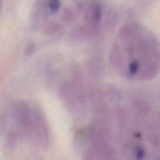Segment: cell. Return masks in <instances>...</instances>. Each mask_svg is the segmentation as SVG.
<instances>
[{"instance_id":"cell-5","label":"cell","mask_w":160,"mask_h":160,"mask_svg":"<svg viewBox=\"0 0 160 160\" xmlns=\"http://www.w3.org/2000/svg\"><path fill=\"white\" fill-rule=\"evenodd\" d=\"M35 49H36V46L34 44L32 43L29 44L24 49V55L27 56L31 55V54L33 53Z\"/></svg>"},{"instance_id":"cell-2","label":"cell","mask_w":160,"mask_h":160,"mask_svg":"<svg viewBox=\"0 0 160 160\" xmlns=\"http://www.w3.org/2000/svg\"><path fill=\"white\" fill-rule=\"evenodd\" d=\"M139 63L136 61H132L129 65V72L131 74L134 75L138 72L139 70Z\"/></svg>"},{"instance_id":"cell-1","label":"cell","mask_w":160,"mask_h":160,"mask_svg":"<svg viewBox=\"0 0 160 160\" xmlns=\"http://www.w3.org/2000/svg\"><path fill=\"white\" fill-rule=\"evenodd\" d=\"M60 7L59 0H49V8L51 12H56Z\"/></svg>"},{"instance_id":"cell-4","label":"cell","mask_w":160,"mask_h":160,"mask_svg":"<svg viewBox=\"0 0 160 160\" xmlns=\"http://www.w3.org/2000/svg\"><path fill=\"white\" fill-rule=\"evenodd\" d=\"M101 7L99 5L96 6L93 10V18L96 21H98L101 18Z\"/></svg>"},{"instance_id":"cell-3","label":"cell","mask_w":160,"mask_h":160,"mask_svg":"<svg viewBox=\"0 0 160 160\" xmlns=\"http://www.w3.org/2000/svg\"><path fill=\"white\" fill-rule=\"evenodd\" d=\"M134 154L136 156V158L138 160H141L144 158L145 155L144 149L141 147H137L135 149Z\"/></svg>"},{"instance_id":"cell-6","label":"cell","mask_w":160,"mask_h":160,"mask_svg":"<svg viewBox=\"0 0 160 160\" xmlns=\"http://www.w3.org/2000/svg\"><path fill=\"white\" fill-rule=\"evenodd\" d=\"M2 8V0H0V15L1 13Z\"/></svg>"}]
</instances>
